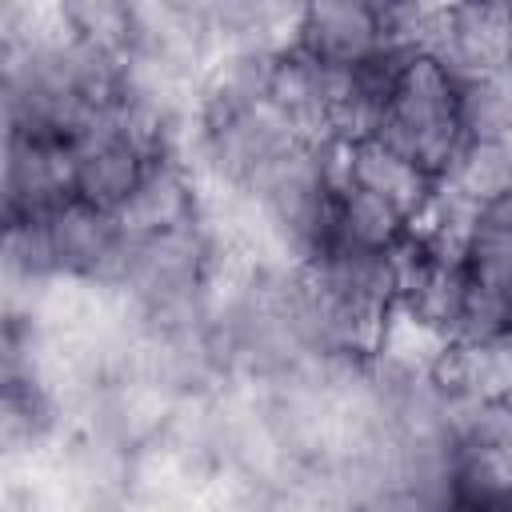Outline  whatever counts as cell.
Returning <instances> with one entry per match:
<instances>
[{
    "instance_id": "12",
    "label": "cell",
    "mask_w": 512,
    "mask_h": 512,
    "mask_svg": "<svg viewBox=\"0 0 512 512\" xmlns=\"http://www.w3.org/2000/svg\"><path fill=\"white\" fill-rule=\"evenodd\" d=\"M508 328H512V304H508Z\"/></svg>"
},
{
    "instance_id": "9",
    "label": "cell",
    "mask_w": 512,
    "mask_h": 512,
    "mask_svg": "<svg viewBox=\"0 0 512 512\" xmlns=\"http://www.w3.org/2000/svg\"><path fill=\"white\" fill-rule=\"evenodd\" d=\"M404 232H408V220L392 204H384L380 196H372L356 184L340 188L336 220H332V244L356 248V252H388Z\"/></svg>"
},
{
    "instance_id": "3",
    "label": "cell",
    "mask_w": 512,
    "mask_h": 512,
    "mask_svg": "<svg viewBox=\"0 0 512 512\" xmlns=\"http://www.w3.org/2000/svg\"><path fill=\"white\" fill-rule=\"evenodd\" d=\"M76 200L72 144L32 132H8L4 148V224L48 220Z\"/></svg>"
},
{
    "instance_id": "6",
    "label": "cell",
    "mask_w": 512,
    "mask_h": 512,
    "mask_svg": "<svg viewBox=\"0 0 512 512\" xmlns=\"http://www.w3.org/2000/svg\"><path fill=\"white\" fill-rule=\"evenodd\" d=\"M308 60L320 68H356L372 60L384 40L380 24V4L368 0H320V4H300V24H296V44Z\"/></svg>"
},
{
    "instance_id": "8",
    "label": "cell",
    "mask_w": 512,
    "mask_h": 512,
    "mask_svg": "<svg viewBox=\"0 0 512 512\" xmlns=\"http://www.w3.org/2000/svg\"><path fill=\"white\" fill-rule=\"evenodd\" d=\"M440 184L472 208L512 196V136H468Z\"/></svg>"
},
{
    "instance_id": "4",
    "label": "cell",
    "mask_w": 512,
    "mask_h": 512,
    "mask_svg": "<svg viewBox=\"0 0 512 512\" xmlns=\"http://www.w3.org/2000/svg\"><path fill=\"white\" fill-rule=\"evenodd\" d=\"M428 56L456 80H480L512 60V4H440Z\"/></svg>"
},
{
    "instance_id": "13",
    "label": "cell",
    "mask_w": 512,
    "mask_h": 512,
    "mask_svg": "<svg viewBox=\"0 0 512 512\" xmlns=\"http://www.w3.org/2000/svg\"><path fill=\"white\" fill-rule=\"evenodd\" d=\"M508 64H512V60H508Z\"/></svg>"
},
{
    "instance_id": "2",
    "label": "cell",
    "mask_w": 512,
    "mask_h": 512,
    "mask_svg": "<svg viewBox=\"0 0 512 512\" xmlns=\"http://www.w3.org/2000/svg\"><path fill=\"white\" fill-rule=\"evenodd\" d=\"M152 152L140 144V136L120 120V112L108 104L100 108L88 128L72 140V176H76V200L116 212L132 188L144 176V164Z\"/></svg>"
},
{
    "instance_id": "1",
    "label": "cell",
    "mask_w": 512,
    "mask_h": 512,
    "mask_svg": "<svg viewBox=\"0 0 512 512\" xmlns=\"http://www.w3.org/2000/svg\"><path fill=\"white\" fill-rule=\"evenodd\" d=\"M376 140L440 180L468 140L460 116V80L436 56H412L392 88Z\"/></svg>"
},
{
    "instance_id": "7",
    "label": "cell",
    "mask_w": 512,
    "mask_h": 512,
    "mask_svg": "<svg viewBox=\"0 0 512 512\" xmlns=\"http://www.w3.org/2000/svg\"><path fill=\"white\" fill-rule=\"evenodd\" d=\"M348 184L380 196L412 224L432 204L440 180L428 176L408 156H400L396 148H388L384 140H360V144H348Z\"/></svg>"
},
{
    "instance_id": "5",
    "label": "cell",
    "mask_w": 512,
    "mask_h": 512,
    "mask_svg": "<svg viewBox=\"0 0 512 512\" xmlns=\"http://www.w3.org/2000/svg\"><path fill=\"white\" fill-rule=\"evenodd\" d=\"M204 216V192L192 164L180 152H156L144 164L140 184L116 208V220L128 240H152L176 228H188Z\"/></svg>"
},
{
    "instance_id": "10",
    "label": "cell",
    "mask_w": 512,
    "mask_h": 512,
    "mask_svg": "<svg viewBox=\"0 0 512 512\" xmlns=\"http://www.w3.org/2000/svg\"><path fill=\"white\" fill-rule=\"evenodd\" d=\"M64 20L72 40H80L84 48L112 56V60H128L132 56V40H136V24H132V4L120 0H72L64 4Z\"/></svg>"
},
{
    "instance_id": "11",
    "label": "cell",
    "mask_w": 512,
    "mask_h": 512,
    "mask_svg": "<svg viewBox=\"0 0 512 512\" xmlns=\"http://www.w3.org/2000/svg\"><path fill=\"white\" fill-rule=\"evenodd\" d=\"M468 360H472V396L512 404V328L468 344Z\"/></svg>"
}]
</instances>
